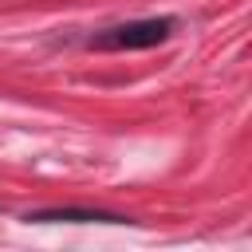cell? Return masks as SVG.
I'll return each instance as SVG.
<instances>
[{"label": "cell", "instance_id": "obj_1", "mask_svg": "<svg viewBox=\"0 0 252 252\" xmlns=\"http://www.w3.org/2000/svg\"><path fill=\"white\" fill-rule=\"evenodd\" d=\"M173 20H134V24H118L110 32H102L98 39H91V47L98 51H134V47H154L169 35Z\"/></svg>", "mask_w": 252, "mask_h": 252}, {"label": "cell", "instance_id": "obj_2", "mask_svg": "<svg viewBox=\"0 0 252 252\" xmlns=\"http://www.w3.org/2000/svg\"><path fill=\"white\" fill-rule=\"evenodd\" d=\"M28 220H118L110 213H91V209H39Z\"/></svg>", "mask_w": 252, "mask_h": 252}]
</instances>
